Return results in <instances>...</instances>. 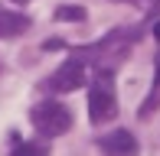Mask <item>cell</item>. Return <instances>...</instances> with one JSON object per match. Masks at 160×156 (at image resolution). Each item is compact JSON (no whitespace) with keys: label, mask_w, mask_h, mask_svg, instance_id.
I'll return each mask as SVG.
<instances>
[{"label":"cell","mask_w":160,"mask_h":156,"mask_svg":"<svg viewBox=\"0 0 160 156\" xmlns=\"http://www.w3.org/2000/svg\"><path fill=\"white\" fill-rule=\"evenodd\" d=\"M30 120H33L36 133H42V137H62L72 127V111L62 101H39L30 111Z\"/></svg>","instance_id":"obj_1"},{"label":"cell","mask_w":160,"mask_h":156,"mask_svg":"<svg viewBox=\"0 0 160 156\" xmlns=\"http://www.w3.org/2000/svg\"><path fill=\"white\" fill-rule=\"evenodd\" d=\"M114 114H118V98H114L111 78L101 72V78L88 91V117H92V124H105V120H111Z\"/></svg>","instance_id":"obj_2"},{"label":"cell","mask_w":160,"mask_h":156,"mask_svg":"<svg viewBox=\"0 0 160 156\" xmlns=\"http://www.w3.org/2000/svg\"><path fill=\"white\" fill-rule=\"evenodd\" d=\"M85 81H88V68H85V62L82 59H69L59 72L49 78V88L59 91V94H65V91H78Z\"/></svg>","instance_id":"obj_3"},{"label":"cell","mask_w":160,"mask_h":156,"mask_svg":"<svg viewBox=\"0 0 160 156\" xmlns=\"http://www.w3.org/2000/svg\"><path fill=\"white\" fill-rule=\"evenodd\" d=\"M98 150L105 153V156H137V140H134V133L131 130H111V133H105V137L98 140Z\"/></svg>","instance_id":"obj_4"},{"label":"cell","mask_w":160,"mask_h":156,"mask_svg":"<svg viewBox=\"0 0 160 156\" xmlns=\"http://www.w3.org/2000/svg\"><path fill=\"white\" fill-rule=\"evenodd\" d=\"M26 30H30V20H26L23 13L0 10V39H13V36H20V33H26Z\"/></svg>","instance_id":"obj_5"},{"label":"cell","mask_w":160,"mask_h":156,"mask_svg":"<svg viewBox=\"0 0 160 156\" xmlns=\"http://www.w3.org/2000/svg\"><path fill=\"white\" fill-rule=\"evenodd\" d=\"M56 20H62V23H82V20H88V13H85V7L62 3L59 10H56Z\"/></svg>","instance_id":"obj_6"},{"label":"cell","mask_w":160,"mask_h":156,"mask_svg":"<svg viewBox=\"0 0 160 156\" xmlns=\"http://www.w3.org/2000/svg\"><path fill=\"white\" fill-rule=\"evenodd\" d=\"M10 156H49V146L46 143H36V140H26V143L13 146Z\"/></svg>","instance_id":"obj_7"},{"label":"cell","mask_w":160,"mask_h":156,"mask_svg":"<svg viewBox=\"0 0 160 156\" xmlns=\"http://www.w3.org/2000/svg\"><path fill=\"white\" fill-rule=\"evenodd\" d=\"M42 49H46V52H59V49H65V42H62V39H46V42H42Z\"/></svg>","instance_id":"obj_8"},{"label":"cell","mask_w":160,"mask_h":156,"mask_svg":"<svg viewBox=\"0 0 160 156\" xmlns=\"http://www.w3.org/2000/svg\"><path fill=\"white\" fill-rule=\"evenodd\" d=\"M157 104H160V98H157V94H150V98H147V104H144V108H141V117H147L150 111L157 108Z\"/></svg>","instance_id":"obj_9"},{"label":"cell","mask_w":160,"mask_h":156,"mask_svg":"<svg viewBox=\"0 0 160 156\" xmlns=\"http://www.w3.org/2000/svg\"><path fill=\"white\" fill-rule=\"evenodd\" d=\"M154 68H157V72H154V85L160 88V52H157V62H154Z\"/></svg>","instance_id":"obj_10"},{"label":"cell","mask_w":160,"mask_h":156,"mask_svg":"<svg viewBox=\"0 0 160 156\" xmlns=\"http://www.w3.org/2000/svg\"><path fill=\"white\" fill-rule=\"evenodd\" d=\"M154 36H157V39H160V23H157V26H154Z\"/></svg>","instance_id":"obj_11"},{"label":"cell","mask_w":160,"mask_h":156,"mask_svg":"<svg viewBox=\"0 0 160 156\" xmlns=\"http://www.w3.org/2000/svg\"><path fill=\"white\" fill-rule=\"evenodd\" d=\"M13 3H26V0H13Z\"/></svg>","instance_id":"obj_12"}]
</instances>
